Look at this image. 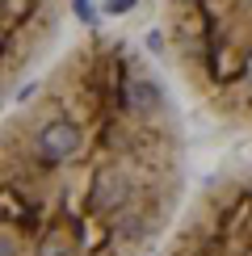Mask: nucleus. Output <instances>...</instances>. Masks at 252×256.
Returning a JSON list of instances; mask_svg holds the SVG:
<instances>
[{
  "mask_svg": "<svg viewBox=\"0 0 252 256\" xmlns=\"http://www.w3.org/2000/svg\"><path fill=\"white\" fill-rule=\"evenodd\" d=\"M185 172L164 76L134 42L88 34L0 118V256H152Z\"/></svg>",
  "mask_w": 252,
  "mask_h": 256,
  "instance_id": "1",
  "label": "nucleus"
},
{
  "mask_svg": "<svg viewBox=\"0 0 252 256\" xmlns=\"http://www.w3.org/2000/svg\"><path fill=\"white\" fill-rule=\"evenodd\" d=\"M164 46L198 110L252 138V0H164Z\"/></svg>",
  "mask_w": 252,
  "mask_h": 256,
  "instance_id": "2",
  "label": "nucleus"
},
{
  "mask_svg": "<svg viewBox=\"0 0 252 256\" xmlns=\"http://www.w3.org/2000/svg\"><path fill=\"white\" fill-rule=\"evenodd\" d=\"M152 256H252V160L210 176Z\"/></svg>",
  "mask_w": 252,
  "mask_h": 256,
  "instance_id": "3",
  "label": "nucleus"
},
{
  "mask_svg": "<svg viewBox=\"0 0 252 256\" xmlns=\"http://www.w3.org/2000/svg\"><path fill=\"white\" fill-rule=\"evenodd\" d=\"M68 17V0H0V118L8 114L17 84L55 50Z\"/></svg>",
  "mask_w": 252,
  "mask_h": 256,
  "instance_id": "4",
  "label": "nucleus"
}]
</instances>
